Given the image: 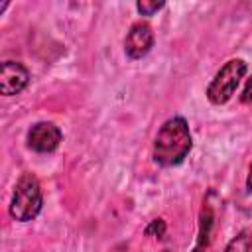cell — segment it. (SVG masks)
Returning a JSON list of instances; mask_svg holds the SVG:
<instances>
[{"label": "cell", "mask_w": 252, "mask_h": 252, "mask_svg": "<svg viewBox=\"0 0 252 252\" xmlns=\"http://www.w3.org/2000/svg\"><path fill=\"white\" fill-rule=\"evenodd\" d=\"M191 146H193L191 132H189L185 118L173 116V118L165 120L156 134L154 161L163 165V167L179 165L187 158V154L191 152Z\"/></svg>", "instance_id": "1"}, {"label": "cell", "mask_w": 252, "mask_h": 252, "mask_svg": "<svg viewBox=\"0 0 252 252\" xmlns=\"http://www.w3.org/2000/svg\"><path fill=\"white\" fill-rule=\"evenodd\" d=\"M41 205H43V195L39 181L32 173H24L16 181L10 201V215L20 222H28L39 215Z\"/></svg>", "instance_id": "2"}, {"label": "cell", "mask_w": 252, "mask_h": 252, "mask_svg": "<svg viewBox=\"0 0 252 252\" xmlns=\"http://www.w3.org/2000/svg\"><path fill=\"white\" fill-rule=\"evenodd\" d=\"M246 61L244 59H230L226 61L219 73L215 75V79L209 83L207 87V98L213 104H224L232 98V94L236 93V87L240 85V79L246 75Z\"/></svg>", "instance_id": "3"}, {"label": "cell", "mask_w": 252, "mask_h": 252, "mask_svg": "<svg viewBox=\"0 0 252 252\" xmlns=\"http://www.w3.org/2000/svg\"><path fill=\"white\" fill-rule=\"evenodd\" d=\"M154 47V32L146 22H136L124 39V51L130 59H142Z\"/></svg>", "instance_id": "4"}, {"label": "cell", "mask_w": 252, "mask_h": 252, "mask_svg": "<svg viewBox=\"0 0 252 252\" xmlns=\"http://www.w3.org/2000/svg\"><path fill=\"white\" fill-rule=\"evenodd\" d=\"M61 142V130L51 122H37L28 132V148L39 154L53 152Z\"/></svg>", "instance_id": "5"}, {"label": "cell", "mask_w": 252, "mask_h": 252, "mask_svg": "<svg viewBox=\"0 0 252 252\" xmlns=\"http://www.w3.org/2000/svg\"><path fill=\"white\" fill-rule=\"evenodd\" d=\"M30 71L18 61H4L0 67V93L6 96L18 94L26 89Z\"/></svg>", "instance_id": "6"}, {"label": "cell", "mask_w": 252, "mask_h": 252, "mask_svg": "<svg viewBox=\"0 0 252 252\" xmlns=\"http://www.w3.org/2000/svg\"><path fill=\"white\" fill-rule=\"evenodd\" d=\"M211 226H213V213L209 207L203 209L201 213V232H199V240H197V246L193 252H203L209 244V232H211Z\"/></svg>", "instance_id": "7"}, {"label": "cell", "mask_w": 252, "mask_h": 252, "mask_svg": "<svg viewBox=\"0 0 252 252\" xmlns=\"http://www.w3.org/2000/svg\"><path fill=\"white\" fill-rule=\"evenodd\" d=\"M252 248V232L250 230H240L224 248V252H250Z\"/></svg>", "instance_id": "8"}, {"label": "cell", "mask_w": 252, "mask_h": 252, "mask_svg": "<svg viewBox=\"0 0 252 252\" xmlns=\"http://www.w3.org/2000/svg\"><path fill=\"white\" fill-rule=\"evenodd\" d=\"M165 4L163 2H150V0H140V2H136V8H138V12L142 14V16H152V14H156L158 10H161Z\"/></svg>", "instance_id": "9"}, {"label": "cell", "mask_w": 252, "mask_h": 252, "mask_svg": "<svg viewBox=\"0 0 252 252\" xmlns=\"http://www.w3.org/2000/svg\"><path fill=\"white\" fill-rule=\"evenodd\" d=\"M163 232H165V222H163L161 219L152 220L150 226L146 228V234H148V236H154V234H156V236H161Z\"/></svg>", "instance_id": "10"}, {"label": "cell", "mask_w": 252, "mask_h": 252, "mask_svg": "<svg viewBox=\"0 0 252 252\" xmlns=\"http://www.w3.org/2000/svg\"><path fill=\"white\" fill-rule=\"evenodd\" d=\"M240 100H242V102H250V100H252V77L246 81L244 91H242V94H240Z\"/></svg>", "instance_id": "11"}, {"label": "cell", "mask_w": 252, "mask_h": 252, "mask_svg": "<svg viewBox=\"0 0 252 252\" xmlns=\"http://www.w3.org/2000/svg\"><path fill=\"white\" fill-rule=\"evenodd\" d=\"M246 189L248 191L252 189V165H250V173H248V179H246Z\"/></svg>", "instance_id": "12"}, {"label": "cell", "mask_w": 252, "mask_h": 252, "mask_svg": "<svg viewBox=\"0 0 252 252\" xmlns=\"http://www.w3.org/2000/svg\"><path fill=\"white\" fill-rule=\"evenodd\" d=\"M248 197H250V199H252V189H250V191H248Z\"/></svg>", "instance_id": "13"}]
</instances>
